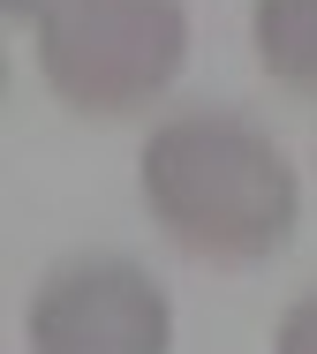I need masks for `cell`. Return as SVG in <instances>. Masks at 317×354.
<instances>
[{
    "instance_id": "6da1fadb",
    "label": "cell",
    "mask_w": 317,
    "mask_h": 354,
    "mask_svg": "<svg viewBox=\"0 0 317 354\" xmlns=\"http://www.w3.org/2000/svg\"><path fill=\"white\" fill-rule=\"evenodd\" d=\"M144 212L158 234L204 264H264L295 241L302 181L287 151L242 113H174L136 158Z\"/></svg>"
},
{
    "instance_id": "7a4b0ae2",
    "label": "cell",
    "mask_w": 317,
    "mask_h": 354,
    "mask_svg": "<svg viewBox=\"0 0 317 354\" xmlns=\"http://www.w3.org/2000/svg\"><path fill=\"white\" fill-rule=\"evenodd\" d=\"M189 61L181 0H53L38 23V75L91 121L136 113Z\"/></svg>"
},
{
    "instance_id": "3957f363",
    "label": "cell",
    "mask_w": 317,
    "mask_h": 354,
    "mask_svg": "<svg viewBox=\"0 0 317 354\" xmlns=\"http://www.w3.org/2000/svg\"><path fill=\"white\" fill-rule=\"evenodd\" d=\"M30 354H174V301L136 257L53 264L23 309Z\"/></svg>"
},
{
    "instance_id": "277c9868",
    "label": "cell",
    "mask_w": 317,
    "mask_h": 354,
    "mask_svg": "<svg viewBox=\"0 0 317 354\" xmlns=\"http://www.w3.org/2000/svg\"><path fill=\"white\" fill-rule=\"evenodd\" d=\"M249 38H257V61L272 83L317 98V0H257Z\"/></svg>"
},
{
    "instance_id": "5b68a950",
    "label": "cell",
    "mask_w": 317,
    "mask_h": 354,
    "mask_svg": "<svg viewBox=\"0 0 317 354\" xmlns=\"http://www.w3.org/2000/svg\"><path fill=\"white\" fill-rule=\"evenodd\" d=\"M272 354H317V286L302 301H287V317L272 332Z\"/></svg>"
},
{
    "instance_id": "8992f818",
    "label": "cell",
    "mask_w": 317,
    "mask_h": 354,
    "mask_svg": "<svg viewBox=\"0 0 317 354\" xmlns=\"http://www.w3.org/2000/svg\"><path fill=\"white\" fill-rule=\"evenodd\" d=\"M0 8H8L15 23H46V8H53V0H0Z\"/></svg>"
}]
</instances>
